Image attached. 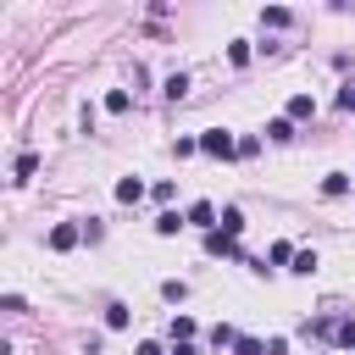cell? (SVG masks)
I'll use <instances>...</instances> for the list:
<instances>
[{
  "label": "cell",
  "mask_w": 355,
  "mask_h": 355,
  "mask_svg": "<svg viewBox=\"0 0 355 355\" xmlns=\"http://www.w3.org/2000/svg\"><path fill=\"white\" fill-rule=\"evenodd\" d=\"M200 150H205V155H222V161H227V155H239V139H227L222 128H211V133H200Z\"/></svg>",
  "instance_id": "obj_1"
},
{
  "label": "cell",
  "mask_w": 355,
  "mask_h": 355,
  "mask_svg": "<svg viewBox=\"0 0 355 355\" xmlns=\"http://www.w3.org/2000/svg\"><path fill=\"white\" fill-rule=\"evenodd\" d=\"M205 255H227V261H244V255H239V239H227L222 227H216V233H205Z\"/></svg>",
  "instance_id": "obj_2"
},
{
  "label": "cell",
  "mask_w": 355,
  "mask_h": 355,
  "mask_svg": "<svg viewBox=\"0 0 355 355\" xmlns=\"http://www.w3.org/2000/svg\"><path fill=\"white\" fill-rule=\"evenodd\" d=\"M189 227H205V233H216V205H211V200H194V205H189Z\"/></svg>",
  "instance_id": "obj_3"
},
{
  "label": "cell",
  "mask_w": 355,
  "mask_h": 355,
  "mask_svg": "<svg viewBox=\"0 0 355 355\" xmlns=\"http://www.w3.org/2000/svg\"><path fill=\"white\" fill-rule=\"evenodd\" d=\"M83 239V227H72V222H61V227H50V250H72Z\"/></svg>",
  "instance_id": "obj_4"
},
{
  "label": "cell",
  "mask_w": 355,
  "mask_h": 355,
  "mask_svg": "<svg viewBox=\"0 0 355 355\" xmlns=\"http://www.w3.org/2000/svg\"><path fill=\"white\" fill-rule=\"evenodd\" d=\"M305 116H316V100L311 94H294L288 100V122H305Z\"/></svg>",
  "instance_id": "obj_5"
},
{
  "label": "cell",
  "mask_w": 355,
  "mask_h": 355,
  "mask_svg": "<svg viewBox=\"0 0 355 355\" xmlns=\"http://www.w3.org/2000/svg\"><path fill=\"white\" fill-rule=\"evenodd\" d=\"M222 233H227V239H239V233H244V211H239V205H227V211H222Z\"/></svg>",
  "instance_id": "obj_6"
},
{
  "label": "cell",
  "mask_w": 355,
  "mask_h": 355,
  "mask_svg": "<svg viewBox=\"0 0 355 355\" xmlns=\"http://www.w3.org/2000/svg\"><path fill=\"white\" fill-rule=\"evenodd\" d=\"M161 300H166V305L189 300V283H183V277H166V283H161Z\"/></svg>",
  "instance_id": "obj_7"
},
{
  "label": "cell",
  "mask_w": 355,
  "mask_h": 355,
  "mask_svg": "<svg viewBox=\"0 0 355 355\" xmlns=\"http://www.w3.org/2000/svg\"><path fill=\"white\" fill-rule=\"evenodd\" d=\"M200 327H194V316H172V344H189Z\"/></svg>",
  "instance_id": "obj_8"
},
{
  "label": "cell",
  "mask_w": 355,
  "mask_h": 355,
  "mask_svg": "<svg viewBox=\"0 0 355 355\" xmlns=\"http://www.w3.org/2000/svg\"><path fill=\"white\" fill-rule=\"evenodd\" d=\"M333 344H338V349H355V316H344V322L333 327Z\"/></svg>",
  "instance_id": "obj_9"
},
{
  "label": "cell",
  "mask_w": 355,
  "mask_h": 355,
  "mask_svg": "<svg viewBox=\"0 0 355 355\" xmlns=\"http://www.w3.org/2000/svg\"><path fill=\"white\" fill-rule=\"evenodd\" d=\"M322 194H333V200H338V194H349V172H327V183H322Z\"/></svg>",
  "instance_id": "obj_10"
},
{
  "label": "cell",
  "mask_w": 355,
  "mask_h": 355,
  "mask_svg": "<svg viewBox=\"0 0 355 355\" xmlns=\"http://www.w3.org/2000/svg\"><path fill=\"white\" fill-rule=\"evenodd\" d=\"M139 194H144V183H139V178H122V183H116V200H122V205H133Z\"/></svg>",
  "instance_id": "obj_11"
},
{
  "label": "cell",
  "mask_w": 355,
  "mask_h": 355,
  "mask_svg": "<svg viewBox=\"0 0 355 355\" xmlns=\"http://www.w3.org/2000/svg\"><path fill=\"white\" fill-rule=\"evenodd\" d=\"M183 94H189V72H172L166 78V100H183Z\"/></svg>",
  "instance_id": "obj_12"
},
{
  "label": "cell",
  "mask_w": 355,
  "mask_h": 355,
  "mask_svg": "<svg viewBox=\"0 0 355 355\" xmlns=\"http://www.w3.org/2000/svg\"><path fill=\"white\" fill-rule=\"evenodd\" d=\"M266 133H272V139H294V122H288V116H272Z\"/></svg>",
  "instance_id": "obj_13"
},
{
  "label": "cell",
  "mask_w": 355,
  "mask_h": 355,
  "mask_svg": "<svg viewBox=\"0 0 355 355\" xmlns=\"http://www.w3.org/2000/svg\"><path fill=\"white\" fill-rule=\"evenodd\" d=\"M178 227H183L178 211H161V216H155V233H178Z\"/></svg>",
  "instance_id": "obj_14"
},
{
  "label": "cell",
  "mask_w": 355,
  "mask_h": 355,
  "mask_svg": "<svg viewBox=\"0 0 355 355\" xmlns=\"http://www.w3.org/2000/svg\"><path fill=\"white\" fill-rule=\"evenodd\" d=\"M294 272L311 277V272H316V250H300V255H294Z\"/></svg>",
  "instance_id": "obj_15"
},
{
  "label": "cell",
  "mask_w": 355,
  "mask_h": 355,
  "mask_svg": "<svg viewBox=\"0 0 355 355\" xmlns=\"http://www.w3.org/2000/svg\"><path fill=\"white\" fill-rule=\"evenodd\" d=\"M261 22H266V28H288V11H283V6H272V11H261Z\"/></svg>",
  "instance_id": "obj_16"
},
{
  "label": "cell",
  "mask_w": 355,
  "mask_h": 355,
  "mask_svg": "<svg viewBox=\"0 0 355 355\" xmlns=\"http://www.w3.org/2000/svg\"><path fill=\"white\" fill-rule=\"evenodd\" d=\"M227 61H233V67H244V61H250V44H244V39H233V44H227Z\"/></svg>",
  "instance_id": "obj_17"
},
{
  "label": "cell",
  "mask_w": 355,
  "mask_h": 355,
  "mask_svg": "<svg viewBox=\"0 0 355 355\" xmlns=\"http://www.w3.org/2000/svg\"><path fill=\"white\" fill-rule=\"evenodd\" d=\"M105 111H116V116H122V111H128V89H111V94H105Z\"/></svg>",
  "instance_id": "obj_18"
},
{
  "label": "cell",
  "mask_w": 355,
  "mask_h": 355,
  "mask_svg": "<svg viewBox=\"0 0 355 355\" xmlns=\"http://www.w3.org/2000/svg\"><path fill=\"white\" fill-rule=\"evenodd\" d=\"M33 166H39V155H17V183H28V178H33Z\"/></svg>",
  "instance_id": "obj_19"
},
{
  "label": "cell",
  "mask_w": 355,
  "mask_h": 355,
  "mask_svg": "<svg viewBox=\"0 0 355 355\" xmlns=\"http://www.w3.org/2000/svg\"><path fill=\"white\" fill-rule=\"evenodd\" d=\"M105 327H128V305H105Z\"/></svg>",
  "instance_id": "obj_20"
},
{
  "label": "cell",
  "mask_w": 355,
  "mask_h": 355,
  "mask_svg": "<svg viewBox=\"0 0 355 355\" xmlns=\"http://www.w3.org/2000/svg\"><path fill=\"white\" fill-rule=\"evenodd\" d=\"M211 344H216V349H227V344H239V333H233V327H227V322H222V327H216V333H211Z\"/></svg>",
  "instance_id": "obj_21"
},
{
  "label": "cell",
  "mask_w": 355,
  "mask_h": 355,
  "mask_svg": "<svg viewBox=\"0 0 355 355\" xmlns=\"http://www.w3.org/2000/svg\"><path fill=\"white\" fill-rule=\"evenodd\" d=\"M233 355H266V344H261V338H239V344H233Z\"/></svg>",
  "instance_id": "obj_22"
},
{
  "label": "cell",
  "mask_w": 355,
  "mask_h": 355,
  "mask_svg": "<svg viewBox=\"0 0 355 355\" xmlns=\"http://www.w3.org/2000/svg\"><path fill=\"white\" fill-rule=\"evenodd\" d=\"M338 105H344V111H355V83H349V89L338 94Z\"/></svg>",
  "instance_id": "obj_23"
},
{
  "label": "cell",
  "mask_w": 355,
  "mask_h": 355,
  "mask_svg": "<svg viewBox=\"0 0 355 355\" xmlns=\"http://www.w3.org/2000/svg\"><path fill=\"white\" fill-rule=\"evenodd\" d=\"M349 178H355V172H349Z\"/></svg>",
  "instance_id": "obj_24"
}]
</instances>
